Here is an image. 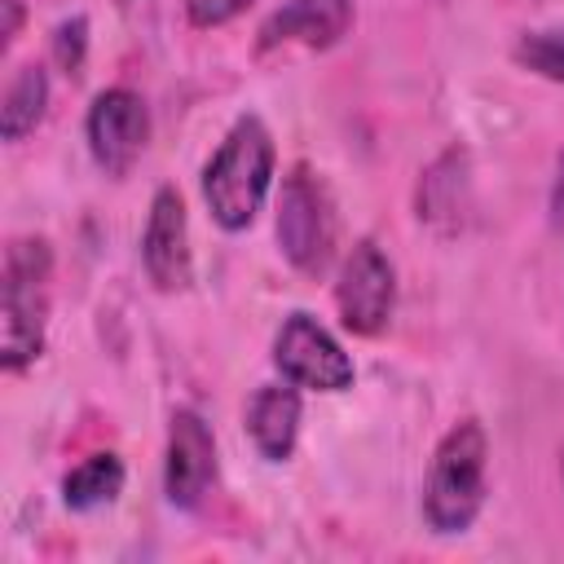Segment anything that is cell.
Wrapping results in <instances>:
<instances>
[{"instance_id": "14", "label": "cell", "mask_w": 564, "mask_h": 564, "mask_svg": "<svg viewBox=\"0 0 564 564\" xmlns=\"http://www.w3.org/2000/svg\"><path fill=\"white\" fill-rule=\"evenodd\" d=\"M123 489V463L115 454H88L79 467L66 471L62 480V502L70 511H97L106 502H115Z\"/></svg>"}, {"instance_id": "7", "label": "cell", "mask_w": 564, "mask_h": 564, "mask_svg": "<svg viewBox=\"0 0 564 564\" xmlns=\"http://www.w3.org/2000/svg\"><path fill=\"white\" fill-rule=\"evenodd\" d=\"M335 304H339V322L352 335H379L388 326L397 304V273H392V260L379 251V242L361 238L348 251L335 282Z\"/></svg>"}, {"instance_id": "13", "label": "cell", "mask_w": 564, "mask_h": 564, "mask_svg": "<svg viewBox=\"0 0 564 564\" xmlns=\"http://www.w3.org/2000/svg\"><path fill=\"white\" fill-rule=\"evenodd\" d=\"M44 106H48V75L40 62H26L13 70V79L4 84V97H0V132L4 141H22L26 132L40 128L44 119Z\"/></svg>"}, {"instance_id": "3", "label": "cell", "mask_w": 564, "mask_h": 564, "mask_svg": "<svg viewBox=\"0 0 564 564\" xmlns=\"http://www.w3.org/2000/svg\"><path fill=\"white\" fill-rule=\"evenodd\" d=\"M48 273H53V251L44 238H13L9 242L4 291H0V366L4 370H26L44 348Z\"/></svg>"}, {"instance_id": "6", "label": "cell", "mask_w": 564, "mask_h": 564, "mask_svg": "<svg viewBox=\"0 0 564 564\" xmlns=\"http://www.w3.org/2000/svg\"><path fill=\"white\" fill-rule=\"evenodd\" d=\"M84 137H88V150H93V163L106 172V176H123L145 141H150V106L141 93L132 88H106L93 97L88 106V119H84Z\"/></svg>"}, {"instance_id": "4", "label": "cell", "mask_w": 564, "mask_h": 564, "mask_svg": "<svg viewBox=\"0 0 564 564\" xmlns=\"http://www.w3.org/2000/svg\"><path fill=\"white\" fill-rule=\"evenodd\" d=\"M278 247L291 269L317 278L335 256V212L326 185L308 167H291L278 198Z\"/></svg>"}, {"instance_id": "16", "label": "cell", "mask_w": 564, "mask_h": 564, "mask_svg": "<svg viewBox=\"0 0 564 564\" xmlns=\"http://www.w3.org/2000/svg\"><path fill=\"white\" fill-rule=\"evenodd\" d=\"M84 48H88V18H66V22H57V31H53V57H57V66L66 70V75H79V66H84Z\"/></svg>"}, {"instance_id": "8", "label": "cell", "mask_w": 564, "mask_h": 564, "mask_svg": "<svg viewBox=\"0 0 564 564\" xmlns=\"http://www.w3.org/2000/svg\"><path fill=\"white\" fill-rule=\"evenodd\" d=\"M212 485H216V436L198 410H176L167 423V458H163L167 502L194 511Z\"/></svg>"}, {"instance_id": "2", "label": "cell", "mask_w": 564, "mask_h": 564, "mask_svg": "<svg viewBox=\"0 0 564 564\" xmlns=\"http://www.w3.org/2000/svg\"><path fill=\"white\" fill-rule=\"evenodd\" d=\"M485 458L489 441L476 419H463L441 436L423 485V520L432 524V533L471 529L485 507Z\"/></svg>"}, {"instance_id": "11", "label": "cell", "mask_w": 564, "mask_h": 564, "mask_svg": "<svg viewBox=\"0 0 564 564\" xmlns=\"http://www.w3.org/2000/svg\"><path fill=\"white\" fill-rule=\"evenodd\" d=\"M300 392L295 383H264L251 392L247 401V436L251 445L260 449V458L269 463H286L291 449H295V436H300Z\"/></svg>"}, {"instance_id": "10", "label": "cell", "mask_w": 564, "mask_h": 564, "mask_svg": "<svg viewBox=\"0 0 564 564\" xmlns=\"http://www.w3.org/2000/svg\"><path fill=\"white\" fill-rule=\"evenodd\" d=\"M352 26V0H286L260 22V53L278 44H304V48H330Z\"/></svg>"}, {"instance_id": "19", "label": "cell", "mask_w": 564, "mask_h": 564, "mask_svg": "<svg viewBox=\"0 0 564 564\" xmlns=\"http://www.w3.org/2000/svg\"><path fill=\"white\" fill-rule=\"evenodd\" d=\"M551 220L564 229V163H560V176H555V189H551Z\"/></svg>"}, {"instance_id": "15", "label": "cell", "mask_w": 564, "mask_h": 564, "mask_svg": "<svg viewBox=\"0 0 564 564\" xmlns=\"http://www.w3.org/2000/svg\"><path fill=\"white\" fill-rule=\"evenodd\" d=\"M516 62L542 79L564 84V26L555 31H524L516 40Z\"/></svg>"}, {"instance_id": "9", "label": "cell", "mask_w": 564, "mask_h": 564, "mask_svg": "<svg viewBox=\"0 0 564 564\" xmlns=\"http://www.w3.org/2000/svg\"><path fill=\"white\" fill-rule=\"evenodd\" d=\"M141 260H145V273L159 291H185L194 278L189 220H185V203L172 185L154 189V198H150V216H145V234H141Z\"/></svg>"}, {"instance_id": "5", "label": "cell", "mask_w": 564, "mask_h": 564, "mask_svg": "<svg viewBox=\"0 0 564 564\" xmlns=\"http://www.w3.org/2000/svg\"><path fill=\"white\" fill-rule=\"evenodd\" d=\"M273 366L295 388L317 392H344L352 383V357L339 348V339L308 313H291L273 335Z\"/></svg>"}, {"instance_id": "12", "label": "cell", "mask_w": 564, "mask_h": 564, "mask_svg": "<svg viewBox=\"0 0 564 564\" xmlns=\"http://www.w3.org/2000/svg\"><path fill=\"white\" fill-rule=\"evenodd\" d=\"M471 207V189H467V154L454 145L445 150L423 176H419V194H414V212L423 225L441 229V234H454L463 225Z\"/></svg>"}, {"instance_id": "17", "label": "cell", "mask_w": 564, "mask_h": 564, "mask_svg": "<svg viewBox=\"0 0 564 564\" xmlns=\"http://www.w3.org/2000/svg\"><path fill=\"white\" fill-rule=\"evenodd\" d=\"M251 0H185V13H189V22L194 26H225V22H234L242 9H247Z\"/></svg>"}, {"instance_id": "18", "label": "cell", "mask_w": 564, "mask_h": 564, "mask_svg": "<svg viewBox=\"0 0 564 564\" xmlns=\"http://www.w3.org/2000/svg\"><path fill=\"white\" fill-rule=\"evenodd\" d=\"M0 9H4V22H0V48H9L13 35H18V26H22V0H0Z\"/></svg>"}, {"instance_id": "1", "label": "cell", "mask_w": 564, "mask_h": 564, "mask_svg": "<svg viewBox=\"0 0 564 564\" xmlns=\"http://www.w3.org/2000/svg\"><path fill=\"white\" fill-rule=\"evenodd\" d=\"M273 185V137L256 115L234 119L220 150L203 167V198L220 229L238 234L256 220L264 207V194Z\"/></svg>"}]
</instances>
